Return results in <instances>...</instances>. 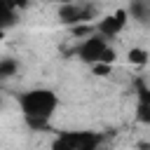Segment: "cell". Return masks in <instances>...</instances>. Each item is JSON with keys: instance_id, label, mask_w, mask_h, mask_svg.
Masks as SVG:
<instances>
[{"instance_id": "obj_1", "label": "cell", "mask_w": 150, "mask_h": 150, "mask_svg": "<svg viewBox=\"0 0 150 150\" xmlns=\"http://www.w3.org/2000/svg\"><path fill=\"white\" fill-rule=\"evenodd\" d=\"M56 108V94L49 89H33L26 91L21 96V110L23 115H33V117H52Z\"/></svg>"}, {"instance_id": "obj_2", "label": "cell", "mask_w": 150, "mask_h": 150, "mask_svg": "<svg viewBox=\"0 0 150 150\" xmlns=\"http://www.w3.org/2000/svg\"><path fill=\"white\" fill-rule=\"evenodd\" d=\"M98 143H101V136L94 131H63L54 141V148H59V150H94Z\"/></svg>"}, {"instance_id": "obj_3", "label": "cell", "mask_w": 150, "mask_h": 150, "mask_svg": "<svg viewBox=\"0 0 150 150\" xmlns=\"http://www.w3.org/2000/svg\"><path fill=\"white\" fill-rule=\"evenodd\" d=\"M108 45H105V38L98 33V35H94L91 33V38H87L80 47H77V56L84 61V63H96L98 59H101V54H103V49H105Z\"/></svg>"}, {"instance_id": "obj_4", "label": "cell", "mask_w": 150, "mask_h": 150, "mask_svg": "<svg viewBox=\"0 0 150 150\" xmlns=\"http://www.w3.org/2000/svg\"><path fill=\"white\" fill-rule=\"evenodd\" d=\"M94 14L91 7H77L75 2H68V5H59V21L66 23V26H75V23H82V21H89Z\"/></svg>"}, {"instance_id": "obj_5", "label": "cell", "mask_w": 150, "mask_h": 150, "mask_svg": "<svg viewBox=\"0 0 150 150\" xmlns=\"http://www.w3.org/2000/svg\"><path fill=\"white\" fill-rule=\"evenodd\" d=\"M127 16H129V12H127V9H117V12L108 14L105 19H101V21H98V26H96V30H98L103 38H115V35L124 28Z\"/></svg>"}, {"instance_id": "obj_6", "label": "cell", "mask_w": 150, "mask_h": 150, "mask_svg": "<svg viewBox=\"0 0 150 150\" xmlns=\"http://www.w3.org/2000/svg\"><path fill=\"white\" fill-rule=\"evenodd\" d=\"M14 12L16 9H12L5 0H0V28H7V26H12L16 19H14Z\"/></svg>"}, {"instance_id": "obj_7", "label": "cell", "mask_w": 150, "mask_h": 150, "mask_svg": "<svg viewBox=\"0 0 150 150\" xmlns=\"http://www.w3.org/2000/svg\"><path fill=\"white\" fill-rule=\"evenodd\" d=\"M16 68H19V63H16L14 59H0V80L12 77V75L16 73Z\"/></svg>"}, {"instance_id": "obj_8", "label": "cell", "mask_w": 150, "mask_h": 150, "mask_svg": "<svg viewBox=\"0 0 150 150\" xmlns=\"http://www.w3.org/2000/svg\"><path fill=\"white\" fill-rule=\"evenodd\" d=\"M145 61H148V52H145V49H138V47L129 49V63H134V66H143Z\"/></svg>"}, {"instance_id": "obj_9", "label": "cell", "mask_w": 150, "mask_h": 150, "mask_svg": "<svg viewBox=\"0 0 150 150\" xmlns=\"http://www.w3.org/2000/svg\"><path fill=\"white\" fill-rule=\"evenodd\" d=\"M23 117H26L28 127H30V129H35V131L49 129V120H47V117H33V115H23Z\"/></svg>"}, {"instance_id": "obj_10", "label": "cell", "mask_w": 150, "mask_h": 150, "mask_svg": "<svg viewBox=\"0 0 150 150\" xmlns=\"http://www.w3.org/2000/svg\"><path fill=\"white\" fill-rule=\"evenodd\" d=\"M136 120H138V122H143V124H150V103H141V101H138Z\"/></svg>"}, {"instance_id": "obj_11", "label": "cell", "mask_w": 150, "mask_h": 150, "mask_svg": "<svg viewBox=\"0 0 150 150\" xmlns=\"http://www.w3.org/2000/svg\"><path fill=\"white\" fill-rule=\"evenodd\" d=\"M131 16H134V19H145V16H148V7H145L141 0H134V2H131Z\"/></svg>"}, {"instance_id": "obj_12", "label": "cell", "mask_w": 150, "mask_h": 150, "mask_svg": "<svg viewBox=\"0 0 150 150\" xmlns=\"http://www.w3.org/2000/svg\"><path fill=\"white\" fill-rule=\"evenodd\" d=\"M91 68H94V75H108L110 73V63H103V61H96V63H91Z\"/></svg>"}, {"instance_id": "obj_13", "label": "cell", "mask_w": 150, "mask_h": 150, "mask_svg": "<svg viewBox=\"0 0 150 150\" xmlns=\"http://www.w3.org/2000/svg\"><path fill=\"white\" fill-rule=\"evenodd\" d=\"M136 87H138V101L141 103H150V89L143 82H136Z\"/></svg>"}, {"instance_id": "obj_14", "label": "cell", "mask_w": 150, "mask_h": 150, "mask_svg": "<svg viewBox=\"0 0 150 150\" xmlns=\"http://www.w3.org/2000/svg\"><path fill=\"white\" fill-rule=\"evenodd\" d=\"M115 59H117V54H115V49H110V47H105L98 61H103V63H110V66H112V63H115Z\"/></svg>"}, {"instance_id": "obj_15", "label": "cell", "mask_w": 150, "mask_h": 150, "mask_svg": "<svg viewBox=\"0 0 150 150\" xmlns=\"http://www.w3.org/2000/svg\"><path fill=\"white\" fill-rule=\"evenodd\" d=\"M89 33H94V26H80V23L73 26V35H75V38H80V35H89Z\"/></svg>"}, {"instance_id": "obj_16", "label": "cell", "mask_w": 150, "mask_h": 150, "mask_svg": "<svg viewBox=\"0 0 150 150\" xmlns=\"http://www.w3.org/2000/svg\"><path fill=\"white\" fill-rule=\"evenodd\" d=\"M12 9H23V7H28V0H5Z\"/></svg>"}, {"instance_id": "obj_17", "label": "cell", "mask_w": 150, "mask_h": 150, "mask_svg": "<svg viewBox=\"0 0 150 150\" xmlns=\"http://www.w3.org/2000/svg\"><path fill=\"white\" fill-rule=\"evenodd\" d=\"M56 5H68V2H75V0H54Z\"/></svg>"}, {"instance_id": "obj_18", "label": "cell", "mask_w": 150, "mask_h": 150, "mask_svg": "<svg viewBox=\"0 0 150 150\" xmlns=\"http://www.w3.org/2000/svg\"><path fill=\"white\" fill-rule=\"evenodd\" d=\"M2 38H5V28H0V40H2Z\"/></svg>"}]
</instances>
